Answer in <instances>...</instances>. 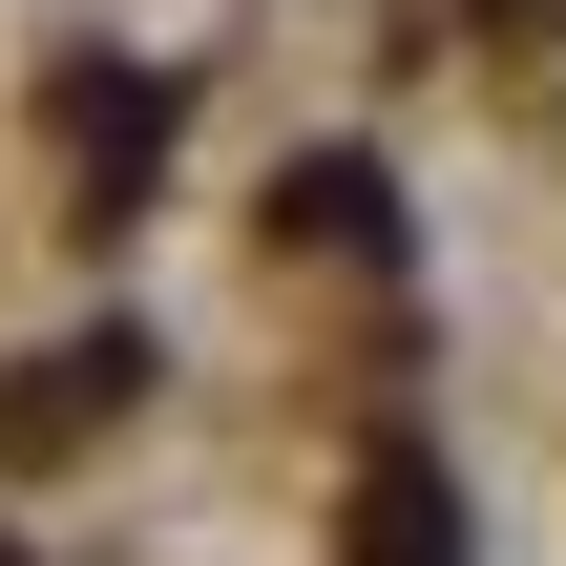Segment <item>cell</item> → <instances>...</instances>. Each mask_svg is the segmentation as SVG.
Masks as SVG:
<instances>
[{
    "label": "cell",
    "instance_id": "6da1fadb",
    "mask_svg": "<svg viewBox=\"0 0 566 566\" xmlns=\"http://www.w3.org/2000/svg\"><path fill=\"white\" fill-rule=\"evenodd\" d=\"M105 399H147V336H63V357H21V378H0V441L63 462V441H105Z\"/></svg>",
    "mask_w": 566,
    "mask_h": 566
},
{
    "label": "cell",
    "instance_id": "7a4b0ae2",
    "mask_svg": "<svg viewBox=\"0 0 566 566\" xmlns=\"http://www.w3.org/2000/svg\"><path fill=\"white\" fill-rule=\"evenodd\" d=\"M273 231H294V252H336V273H399V189H378L357 147H294V189H273Z\"/></svg>",
    "mask_w": 566,
    "mask_h": 566
},
{
    "label": "cell",
    "instance_id": "3957f363",
    "mask_svg": "<svg viewBox=\"0 0 566 566\" xmlns=\"http://www.w3.org/2000/svg\"><path fill=\"white\" fill-rule=\"evenodd\" d=\"M357 566H462V504H441V462H420V441H378V462H357Z\"/></svg>",
    "mask_w": 566,
    "mask_h": 566
},
{
    "label": "cell",
    "instance_id": "277c9868",
    "mask_svg": "<svg viewBox=\"0 0 566 566\" xmlns=\"http://www.w3.org/2000/svg\"><path fill=\"white\" fill-rule=\"evenodd\" d=\"M84 84V168L126 189V168H168V84H126V63H63Z\"/></svg>",
    "mask_w": 566,
    "mask_h": 566
},
{
    "label": "cell",
    "instance_id": "5b68a950",
    "mask_svg": "<svg viewBox=\"0 0 566 566\" xmlns=\"http://www.w3.org/2000/svg\"><path fill=\"white\" fill-rule=\"evenodd\" d=\"M0 566H21V546H0Z\"/></svg>",
    "mask_w": 566,
    "mask_h": 566
}]
</instances>
